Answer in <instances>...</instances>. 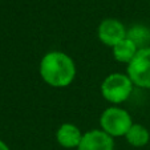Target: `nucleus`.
Returning a JSON list of instances; mask_svg holds the SVG:
<instances>
[{
	"label": "nucleus",
	"mask_w": 150,
	"mask_h": 150,
	"mask_svg": "<svg viewBox=\"0 0 150 150\" xmlns=\"http://www.w3.org/2000/svg\"><path fill=\"white\" fill-rule=\"evenodd\" d=\"M0 150H9V147L7 146L3 141H0Z\"/></svg>",
	"instance_id": "11"
},
{
	"label": "nucleus",
	"mask_w": 150,
	"mask_h": 150,
	"mask_svg": "<svg viewBox=\"0 0 150 150\" xmlns=\"http://www.w3.org/2000/svg\"><path fill=\"white\" fill-rule=\"evenodd\" d=\"M126 37L138 48V51L150 47V28L142 24L130 27L126 32Z\"/></svg>",
	"instance_id": "8"
},
{
	"label": "nucleus",
	"mask_w": 150,
	"mask_h": 150,
	"mask_svg": "<svg viewBox=\"0 0 150 150\" xmlns=\"http://www.w3.org/2000/svg\"><path fill=\"white\" fill-rule=\"evenodd\" d=\"M127 29L117 19H105L98 25V39L102 44L113 48L126 39Z\"/></svg>",
	"instance_id": "5"
},
{
	"label": "nucleus",
	"mask_w": 150,
	"mask_h": 150,
	"mask_svg": "<svg viewBox=\"0 0 150 150\" xmlns=\"http://www.w3.org/2000/svg\"><path fill=\"white\" fill-rule=\"evenodd\" d=\"M56 138L60 146L65 147V149H74V147L77 149L80 142H81L82 133L76 125L67 122V124H62L57 129Z\"/></svg>",
	"instance_id": "7"
},
{
	"label": "nucleus",
	"mask_w": 150,
	"mask_h": 150,
	"mask_svg": "<svg viewBox=\"0 0 150 150\" xmlns=\"http://www.w3.org/2000/svg\"><path fill=\"white\" fill-rule=\"evenodd\" d=\"M101 130L108 133L110 137H125L133 125L130 114L125 109L118 106H110L105 109L100 117Z\"/></svg>",
	"instance_id": "3"
},
{
	"label": "nucleus",
	"mask_w": 150,
	"mask_h": 150,
	"mask_svg": "<svg viewBox=\"0 0 150 150\" xmlns=\"http://www.w3.org/2000/svg\"><path fill=\"white\" fill-rule=\"evenodd\" d=\"M40 76L49 86L65 88L76 77V64L64 52H48L40 61Z\"/></svg>",
	"instance_id": "1"
},
{
	"label": "nucleus",
	"mask_w": 150,
	"mask_h": 150,
	"mask_svg": "<svg viewBox=\"0 0 150 150\" xmlns=\"http://www.w3.org/2000/svg\"><path fill=\"white\" fill-rule=\"evenodd\" d=\"M113 57L120 62H124V64H130V61L136 57L138 48L134 45L130 40L125 39L121 42H118L117 45H114L113 48Z\"/></svg>",
	"instance_id": "9"
},
{
	"label": "nucleus",
	"mask_w": 150,
	"mask_h": 150,
	"mask_svg": "<svg viewBox=\"0 0 150 150\" xmlns=\"http://www.w3.org/2000/svg\"><path fill=\"white\" fill-rule=\"evenodd\" d=\"M134 84L124 73H110L101 84V94L110 104H122L130 97Z\"/></svg>",
	"instance_id": "2"
},
{
	"label": "nucleus",
	"mask_w": 150,
	"mask_h": 150,
	"mask_svg": "<svg viewBox=\"0 0 150 150\" xmlns=\"http://www.w3.org/2000/svg\"><path fill=\"white\" fill-rule=\"evenodd\" d=\"M126 74L138 88L150 89V47L137 52L136 57L127 64Z\"/></svg>",
	"instance_id": "4"
},
{
	"label": "nucleus",
	"mask_w": 150,
	"mask_h": 150,
	"mask_svg": "<svg viewBox=\"0 0 150 150\" xmlns=\"http://www.w3.org/2000/svg\"><path fill=\"white\" fill-rule=\"evenodd\" d=\"M127 144H130L134 147H142L149 142L150 134L149 130L141 124H133L132 127L129 129L126 134H125Z\"/></svg>",
	"instance_id": "10"
},
{
	"label": "nucleus",
	"mask_w": 150,
	"mask_h": 150,
	"mask_svg": "<svg viewBox=\"0 0 150 150\" xmlns=\"http://www.w3.org/2000/svg\"><path fill=\"white\" fill-rule=\"evenodd\" d=\"M77 150H114V139L104 130H89L82 134Z\"/></svg>",
	"instance_id": "6"
}]
</instances>
